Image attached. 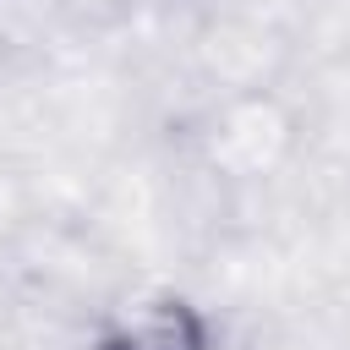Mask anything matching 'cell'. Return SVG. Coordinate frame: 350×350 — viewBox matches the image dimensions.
Returning <instances> with one entry per match:
<instances>
[{"label":"cell","instance_id":"1","mask_svg":"<svg viewBox=\"0 0 350 350\" xmlns=\"http://www.w3.org/2000/svg\"><path fill=\"white\" fill-rule=\"evenodd\" d=\"M104 350H208V334L180 295H142L120 306L104 334Z\"/></svg>","mask_w":350,"mask_h":350}]
</instances>
